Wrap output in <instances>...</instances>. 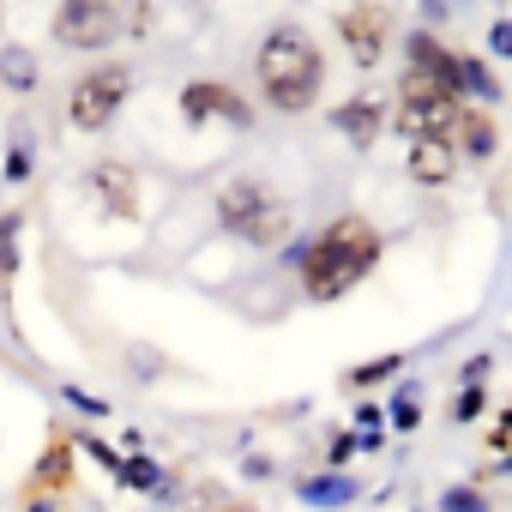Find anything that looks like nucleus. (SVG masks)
<instances>
[{
  "label": "nucleus",
  "mask_w": 512,
  "mask_h": 512,
  "mask_svg": "<svg viewBox=\"0 0 512 512\" xmlns=\"http://www.w3.org/2000/svg\"><path fill=\"white\" fill-rule=\"evenodd\" d=\"M380 260H386L380 223L362 217V211H344V217L320 223V229L302 241V253H296V284H302V296H308L314 308H332V302H344L350 290H362Z\"/></svg>",
  "instance_id": "1"
},
{
  "label": "nucleus",
  "mask_w": 512,
  "mask_h": 512,
  "mask_svg": "<svg viewBox=\"0 0 512 512\" xmlns=\"http://www.w3.org/2000/svg\"><path fill=\"white\" fill-rule=\"evenodd\" d=\"M253 79L278 115H308L326 91V55L302 25H272L260 55H253Z\"/></svg>",
  "instance_id": "2"
},
{
  "label": "nucleus",
  "mask_w": 512,
  "mask_h": 512,
  "mask_svg": "<svg viewBox=\"0 0 512 512\" xmlns=\"http://www.w3.org/2000/svg\"><path fill=\"white\" fill-rule=\"evenodd\" d=\"M217 229L229 241H247V247H284L296 235V205L266 181V175H235L217 187Z\"/></svg>",
  "instance_id": "3"
},
{
  "label": "nucleus",
  "mask_w": 512,
  "mask_h": 512,
  "mask_svg": "<svg viewBox=\"0 0 512 512\" xmlns=\"http://www.w3.org/2000/svg\"><path fill=\"white\" fill-rule=\"evenodd\" d=\"M127 97H133V67L127 61H97L67 91V127L73 133H103V127H115Z\"/></svg>",
  "instance_id": "4"
},
{
  "label": "nucleus",
  "mask_w": 512,
  "mask_h": 512,
  "mask_svg": "<svg viewBox=\"0 0 512 512\" xmlns=\"http://www.w3.org/2000/svg\"><path fill=\"white\" fill-rule=\"evenodd\" d=\"M55 43L61 49H79V55H103L121 31V13H115V0H61L55 7Z\"/></svg>",
  "instance_id": "5"
},
{
  "label": "nucleus",
  "mask_w": 512,
  "mask_h": 512,
  "mask_svg": "<svg viewBox=\"0 0 512 512\" xmlns=\"http://www.w3.org/2000/svg\"><path fill=\"white\" fill-rule=\"evenodd\" d=\"M338 25V43L356 67H380L386 49H392V13L380 7V0H344V7L332 13Z\"/></svg>",
  "instance_id": "6"
},
{
  "label": "nucleus",
  "mask_w": 512,
  "mask_h": 512,
  "mask_svg": "<svg viewBox=\"0 0 512 512\" xmlns=\"http://www.w3.org/2000/svg\"><path fill=\"white\" fill-rule=\"evenodd\" d=\"M452 121H458V103L404 79L398 85V109H392V133L410 145V139H452Z\"/></svg>",
  "instance_id": "7"
},
{
  "label": "nucleus",
  "mask_w": 512,
  "mask_h": 512,
  "mask_svg": "<svg viewBox=\"0 0 512 512\" xmlns=\"http://www.w3.org/2000/svg\"><path fill=\"white\" fill-rule=\"evenodd\" d=\"M175 103H181V121H187V127H211V121L235 127V133L253 127V103H247L235 85H223V79H187Z\"/></svg>",
  "instance_id": "8"
},
{
  "label": "nucleus",
  "mask_w": 512,
  "mask_h": 512,
  "mask_svg": "<svg viewBox=\"0 0 512 512\" xmlns=\"http://www.w3.org/2000/svg\"><path fill=\"white\" fill-rule=\"evenodd\" d=\"M85 193H91L97 211L115 217V223H133V217H139V175H133V163H121V157L91 163V169H85Z\"/></svg>",
  "instance_id": "9"
},
{
  "label": "nucleus",
  "mask_w": 512,
  "mask_h": 512,
  "mask_svg": "<svg viewBox=\"0 0 512 512\" xmlns=\"http://www.w3.org/2000/svg\"><path fill=\"white\" fill-rule=\"evenodd\" d=\"M79 446H73V434L67 428H49V440H43V452H37V470H31V494L37 500H61L67 488H73V476H79Z\"/></svg>",
  "instance_id": "10"
},
{
  "label": "nucleus",
  "mask_w": 512,
  "mask_h": 512,
  "mask_svg": "<svg viewBox=\"0 0 512 512\" xmlns=\"http://www.w3.org/2000/svg\"><path fill=\"white\" fill-rule=\"evenodd\" d=\"M386 127H392V109H386V97H374V91L344 97V103L332 109V133H338V139H350V145H362V151H368Z\"/></svg>",
  "instance_id": "11"
},
{
  "label": "nucleus",
  "mask_w": 512,
  "mask_h": 512,
  "mask_svg": "<svg viewBox=\"0 0 512 512\" xmlns=\"http://www.w3.org/2000/svg\"><path fill=\"white\" fill-rule=\"evenodd\" d=\"M452 151H458V163H488V157L500 151V121H494V109H482V103H458Z\"/></svg>",
  "instance_id": "12"
},
{
  "label": "nucleus",
  "mask_w": 512,
  "mask_h": 512,
  "mask_svg": "<svg viewBox=\"0 0 512 512\" xmlns=\"http://www.w3.org/2000/svg\"><path fill=\"white\" fill-rule=\"evenodd\" d=\"M290 488H296V500L314 506V512H344V506L362 494L350 470H308V476H296Z\"/></svg>",
  "instance_id": "13"
},
{
  "label": "nucleus",
  "mask_w": 512,
  "mask_h": 512,
  "mask_svg": "<svg viewBox=\"0 0 512 512\" xmlns=\"http://www.w3.org/2000/svg\"><path fill=\"white\" fill-rule=\"evenodd\" d=\"M404 169H410L416 187H446L458 175V151H452V139H410Z\"/></svg>",
  "instance_id": "14"
},
{
  "label": "nucleus",
  "mask_w": 512,
  "mask_h": 512,
  "mask_svg": "<svg viewBox=\"0 0 512 512\" xmlns=\"http://www.w3.org/2000/svg\"><path fill=\"white\" fill-rule=\"evenodd\" d=\"M404 362H410L404 350H392V356H368V362H356V368H344V380H338V386H344L350 398H368V392H380V386H392Z\"/></svg>",
  "instance_id": "15"
},
{
  "label": "nucleus",
  "mask_w": 512,
  "mask_h": 512,
  "mask_svg": "<svg viewBox=\"0 0 512 512\" xmlns=\"http://www.w3.org/2000/svg\"><path fill=\"white\" fill-rule=\"evenodd\" d=\"M37 79H43V67H37V55H31L25 43H7V49H0V85H7V91L31 97Z\"/></svg>",
  "instance_id": "16"
},
{
  "label": "nucleus",
  "mask_w": 512,
  "mask_h": 512,
  "mask_svg": "<svg viewBox=\"0 0 512 512\" xmlns=\"http://www.w3.org/2000/svg\"><path fill=\"white\" fill-rule=\"evenodd\" d=\"M121 488H133V494H163V488H169V470H163L151 452H127V458H121Z\"/></svg>",
  "instance_id": "17"
},
{
  "label": "nucleus",
  "mask_w": 512,
  "mask_h": 512,
  "mask_svg": "<svg viewBox=\"0 0 512 512\" xmlns=\"http://www.w3.org/2000/svg\"><path fill=\"white\" fill-rule=\"evenodd\" d=\"M386 428H392V434H416V428H422V398H416V386H398V392H392Z\"/></svg>",
  "instance_id": "18"
},
{
  "label": "nucleus",
  "mask_w": 512,
  "mask_h": 512,
  "mask_svg": "<svg viewBox=\"0 0 512 512\" xmlns=\"http://www.w3.org/2000/svg\"><path fill=\"white\" fill-rule=\"evenodd\" d=\"M19 235H25V217L7 211V217H0V284L19 278Z\"/></svg>",
  "instance_id": "19"
},
{
  "label": "nucleus",
  "mask_w": 512,
  "mask_h": 512,
  "mask_svg": "<svg viewBox=\"0 0 512 512\" xmlns=\"http://www.w3.org/2000/svg\"><path fill=\"white\" fill-rule=\"evenodd\" d=\"M434 512H494V506H488V488L482 482H452V488H440V506Z\"/></svg>",
  "instance_id": "20"
},
{
  "label": "nucleus",
  "mask_w": 512,
  "mask_h": 512,
  "mask_svg": "<svg viewBox=\"0 0 512 512\" xmlns=\"http://www.w3.org/2000/svg\"><path fill=\"white\" fill-rule=\"evenodd\" d=\"M482 410H488V386H458V392H452V422H458V428L482 422Z\"/></svg>",
  "instance_id": "21"
},
{
  "label": "nucleus",
  "mask_w": 512,
  "mask_h": 512,
  "mask_svg": "<svg viewBox=\"0 0 512 512\" xmlns=\"http://www.w3.org/2000/svg\"><path fill=\"white\" fill-rule=\"evenodd\" d=\"M73 446H79L85 458H97V464H103V476H115V482H121V458H127V452H115V446H109V440H97V434H73Z\"/></svg>",
  "instance_id": "22"
},
{
  "label": "nucleus",
  "mask_w": 512,
  "mask_h": 512,
  "mask_svg": "<svg viewBox=\"0 0 512 512\" xmlns=\"http://www.w3.org/2000/svg\"><path fill=\"white\" fill-rule=\"evenodd\" d=\"M61 398H67L73 410L97 416V422H109V416H115V404H109V398H97V392H85V386H73V380H61Z\"/></svg>",
  "instance_id": "23"
},
{
  "label": "nucleus",
  "mask_w": 512,
  "mask_h": 512,
  "mask_svg": "<svg viewBox=\"0 0 512 512\" xmlns=\"http://www.w3.org/2000/svg\"><path fill=\"white\" fill-rule=\"evenodd\" d=\"M350 422H356V434H386V410H380V404H374V398H362V404H356V416H350Z\"/></svg>",
  "instance_id": "24"
},
{
  "label": "nucleus",
  "mask_w": 512,
  "mask_h": 512,
  "mask_svg": "<svg viewBox=\"0 0 512 512\" xmlns=\"http://www.w3.org/2000/svg\"><path fill=\"white\" fill-rule=\"evenodd\" d=\"M488 452H494V458H506V452H512V410H500V422L488 428Z\"/></svg>",
  "instance_id": "25"
},
{
  "label": "nucleus",
  "mask_w": 512,
  "mask_h": 512,
  "mask_svg": "<svg viewBox=\"0 0 512 512\" xmlns=\"http://www.w3.org/2000/svg\"><path fill=\"white\" fill-rule=\"evenodd\" d=\"M7 181H31V151H25V145L7 151Z\"/></svg>",
  "instance_id": "26"
},
{
  "label": "nucleus",
  "mask_w": 512,
  "mask_h": 512,
  "mask_svg": "<svg viewBox=\"0 0 512 512\" xmlns=\"http://www.w3.org/2000/svg\"><path fill=\"white\" fill-rule=\"evenodd\" d=\"M488 368H494V356H470L458 380H464V386H488Z\"/></svg>",
  "instance_id": "27"
},
{
  "label": "nucleus",
  "mask_w": 512,
  "mask_h": 512,
  "mask_svg": "<svg viewBox=\"0 0 512 512\" xmlns=\"http://www.w3.org/2000/svg\"><path fill=\"white\" fill-rule=\"evenodd\" d=\"M488 49L512 61V19H500V25H488Z\"/></svg>",
  "instance_id": "28"
},
{
  "label": "nucleus",
  "mask_w": 512,
  "mask_h": 512,
  "mask_svg": "<svg viewBox=\"0 0 512 512\" xmlns=\"http://www.w3.org/2000/svg\"><path fill=\"white\" fill-rule=\"evenodd\" d=\"M217 512H260V506H253V500H223Z\"/></svg>",
  "instance_id": "29"
},
{
  "label": "nucleus",
  "mask_w": 512,
  "mask_h": 512,
  "mask_svg": "<svg viewBox=\"0 0 512 512\" xmlns=\"http://www.w3.org/2000/svg\"><path fill=\"white\" fill-rule=\"evenodd\" d=\"M488 476H512V452H506L500 464H488Z\"/></svg>",
  "instance_id": "30"
},
{
  "label": "nucleus",
  "mask_w": 512,
  "mask_h": 512,
  "mask_svg": "<svg viewBox=\"0 0 512 512\" xmlns=\"http://www.w3.org/2000/svg\"><path fill=\"white\" fill-rule=\"evenodd\" d=\"M25 512H55V500H37V494H31V506H25Z\"/></svg>",
  "instance_id": "31"
}]
</instances>
